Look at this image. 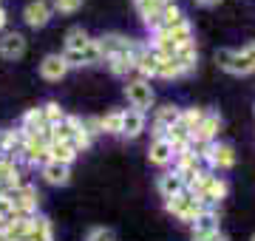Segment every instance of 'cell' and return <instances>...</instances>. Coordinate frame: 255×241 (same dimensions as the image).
I'll use <instances>...</instances> for the list:
<instances>
[{
	"mask_svg": "<svg viewBox=\"0 0 255 241\" xmlns=\"http://www.w3.org/2000/svg\"><path fill=\"white\" fill-rule=\"evenodd\" d=\"M187 193H193L204 207H207V204H219L221 199L227 196V182L219 179V176H213V173H207V170H201L199 176L187 185Z\"/></svg>",
	"mask_w": 255,
	"mask_h": 241,
	"instance_id": "6da1fadb",
	"label": "cell"
},
{
	"mask_svg": "<svg viewBox=\"0 0 255 241\" xmlns=\"http://www.w3.org/2000/svg\"><path fill=\"white\" fill-rule=\"evenodd\" d=\"M216 63L230 71V74H253L255 71V43H247L244 48H238V51H230V48H221L219 54H216Z\"/></svg>",
	"mask_w": 255,
	"mask_h": 241,
	"instance_id": "7a4b0ae2",
	"label": "cell"
},
{
	"mask_svg": "<svg viewBox=\"0 0 255 241\" xmlns=\"http://www.w3.org/2000/svg\"><path fill=\"white\" fill-rule=\"evenodd\" d=\"M164 207H167V213H173L176 219L184 222V224H193L201 213H204V210H207V207H204V204H201L193 193H187V190L179 193V196H173V199H167Z\"/></svg>",
	"mask_w": 255,
	"mask_h": 241,
	"instance_id": "3957f363",
	"label": "cell"
},
{
	"mask_svg": "<svg viewBox=\"0 0 255 241\" xmlns=\"http://www.w3.org/2000/svg\"><path fill=\"white\" fill-rule=\"evenodd\" d=\"M48 148H51V136H48V133H26L23 153H20L17 159H23V162H28V165H40L43 167L48 159H51Z\"/></svg>",
	"mask_w": 255,
	"mask_h": 241,
	"instance_id": "277c9868",
	"label": "cell"
},
{
	"mask_svg": "<svg viewBox=\"0 0 255 241\" xmlns=\"http://www.w3.org/2000/svg\"><path fill=\"white\" fill-rule=\"evenodd\" d=\"M125 97H128V102L136 108V111H142L145 114L150 105H153V88H150V83L147 80H128V85H125Z\"/></svg>",
	"mask_w": 255,
	"mask_h": 241,
	"instance_id": "5b68a950",
	"label": "cell"
},
{
	"mask_svg": "<svg viewBox=\"0 0 255 241\" xmlns=\"http://www.w3.org/2000/svg\"><path fill=\"white\" fill-rule=\"evenodd\" d=\"M51 14H54V6L48 0H31V3H26V9H23V20L31 28H43L51 20Z\"/></svg>",
	"mask_w": 255,
	"mask_h": 241,
	"instance_id": "8992f818",
	"label": "cell"
},
{
	"mask_svg": "<svg viewBox=\"0 0 255 241\" xmlns=\"http://www.w3.org/2000/svg\"><path fill=\"white\" fill-rule=\"evenodd\" d=\"M182 120V111L176 108V105H162V108H156V117H153V136L156 139H164V133L179 125Z\"/></svg>",
	"mask_w": 255,
	"mask_h": 241,
	"instance_id": "52a82bcc",
	"label": "cell"
},
{
	"mask_svg": "<svg viewBox=\"0 0 255 241\" xmlns=\"http://www.w3.org/2000/svg\"><path fill=\"white\" fill-rule=\"evenodd\" d=\"M204 159H207L213 167L227 170V167L236 165V150H233V145H227V142H213L207 148V153H204Z\"/></svg>",
	"mask_w": 255,
	"mask_h": 241,
	"instance_id": "ba28073f",
	"label": "cell"
},
{
	"mask_svg": "<svg viewBox=\"0 0 255 241\" xmlns=\"http://www.w3.org/2000/svg\"><path fill=\"white\" fill-rule=\"evenodd\" d=\"M68 68H71V65L65 63L63 54H46L43 63H40V77L48 80V83H60V80L68 74Z\"/></svg>",
	"mask_w": 255,
	"mask_h": 241,
	"instance_id": "9c48e42d",
	"label": "cell"
},
{
	"mask_svg": "<svg viewBox=\"0 0 255 241\" xmlns=\"http://www.w3.org/2000/svg\"><path fill=\"white\" fill-rule=\"evenodd\" d=\"M65 63L68 65H94V63H100L102 60V48H100V37L94 40L91 37V43L82 48V51H65Z\"/></svg>",
	"mask_w": 255,
	"mask_h": 241,
	"instance_id": "30bf717a",
	"label": "cell"
},
{
	"mask_svg": "<svg viewBox=\"0 0 255 241\" xmlns=\"http://www.w3.org/2000/svg\"><path fill=\"white\" fill-rule=\"evenodd\" d=\"M40 176H43V182H48V185L54 187H63L71 182V167L68 165H60V162H51L48 159L46 165L40 167Z\"/></svg>",
	"mask_w": 255,
	"mask_h": 241,
	"instance_id": "8fae6325",
	"label": "cell"
},
{
	"mask_svg": "<svg viewBox=\"0 0 255 241\" xmlns=\"http://www.w3.org/2000/svg\"><path fill=\"white\" fill-rule=\"evenodd\" d=\"M23 54H26V37H23V34L9 31V34L0 37V57H6V60H20Z\"/></svg>",
	"mask_w": 255,
	"mask_h": 241,
	"instance_id": "7c38bea8",
	"label": "cell"
},
{
	"mask_svg": "<svg viewBox=\"0 0 255 241\" xmlns=\"http://www.w3.org/2000/svg\"><path fill=\"white\" fill-rule=\"evenodd\" d=\"M133 9H136V14L145 20L147 26L159 28V23H162L164 3H159V0H133Z\"/></svg>",
	"mask_w": 255,
	"mask_h": 241,
	"instance_id": "4fadbf2b",
	"label": "cell"
},
{
	"mask_svg": "<svg viewBox=\"0 0 255 241\" xmlns=\"http://www.w3.org/2000/svg\"><path fill=\"white\" fill-rule=\"evenodd\" d=\"M184 26H190L187 17H184V11L179 9L176 3H167V6L162 9V23H159V28L170 34V31H179V28H184Z\"/></svg>",
	"mask_w": 255,
	"mask_h": 241,
	"instance_id": "5bb4252c",
	"label": "cell"
},
{
	"mask_svg": "<svg viewBox=\"0 0 255 241\" xmlns=\"http://www.w3.org/2000/svg\"><path fill=\"white\" fill-rule=\"evenodd\" d=\"M156 187H159V193H162L164 202H167V199H173V196L184 193V190H187V182H184V179L173 170V173H162V176H159V182H156Z\"/></svg>",
	"mask_w": 255,
	"mask_h": 241,
	"instance_id": "9a60e30c",
	"label": "cell"
},
{
	"mask_svg": "<svg viewBox=\"0 0 255 241\" xmlns=\"http://www.w3.org/2000/svg\"><path fill=\"white\" fill-rule=\"evenodd\" d=\"M20 130H23V133H48V122H46L43 108H28V111L23 114Z\"/></svg>",
	"mask_w": 255,
	"mask_h": 241,
	"instance_id": "2e32d148",
	"label": "cell"
},
{
	"mask_svg": "<svg viewBox=\"0 0 255 241\" xmlns=\"http://www.w3.org/2000/svg\"><path fill=\"white\" fill-rule=\"evenodd\" d=\"M213 233H219V219L210 213V210H204V213L193 222V241L207 239V236H213Z\"/></svg>",
	"mask_w": 255,
	"mask_h": 241,
	"instance_id": "e0dca14e",
	"label": "cell"
},
{
	"mask_svg": "<svg viewBox=\"0 0 255 241\" xmlns=\"http://www.w3.org/2000/svg\"><path fill=\"white\" fill-rule=\"evenodd\" d=\"M142 130H145V114L136 111V108L125 111V120H122V136H128V139H136Z\"/></svg>",
	"mask_w": 255,
	"mask_h": 241,
	"instance_id": "ac0fdd59",
	"label": "cell"
},
{
	"mask_svg": "<svg viewBox=\"0 0 255 241\" xmlns=\"http://www.w3.org/2000/svg\"><path fill=\"white\" fill-rule=\"evenodd\" d=\"M28 241H54V224L46 216H34L31 219V230H28Z\"/></svg>",
	"mask_w": 255,
	"mask_h": 241,
	"instance_id": "d6986e66",
	"label": "cell"
},
{
	"mask_svg": "<svg viewBox=\"0 0 255 241\" xmlns=\"http://www.w3.org/2000/svg\"><path fill=\"white\" fill-rule=\"evenodd\" d=\"M147 156H150L153 165H167V162H173L176 150H173V145H170L167 139H153V145H150V150H147Z\"/></svg>",
	"mask_w": 255,
	"mask_h": 241,
	"instance_id": "ffe728a7",
	"label": "cell"
},
{
	"mask_svg": "<svg viewBox=\"0 0 255 241\" xmlns=\"http://www.w3.org/2000/svg\"><path fill=\"white\" fill-rule=\"evenodd\" d=\"M156 65H159L156 51L145 48V51L136 57V74H139V80H150V77H156Z\"/></svg>",
	"mask_w": 255,
	"mask_h": 241,
	"instance_id": "44dd1931",
	"label": "cell"
},
{
	"mask_svg": "<svg viewBox=\"0 0 255 241\" xmlns=\"http://www.w3.org/2000/svg\"><path fill=\"white\" fill-rule=\"evenodd\" d=\"M48 153H51V162H60V165H74V159H77V150H74L71 142H51V148H48Z\"/></svg>",
	"mask_w": 255,
	"mask_h": 241,
	"instance_id": "7402d4cb",
	"label": "cell"
},
{
	"mask_svg": "<svg viewBox=\"0 0 255 241\" xmlns=\"http://www.w3.org/2000/svg\"><path fill=\"white\" fill-rule=\"evenodd\" d=\"M88 43H91V37H88V31L82 26H74L65 31V51H82Z\"/></svg>",
	"mask_w": 255,
	"mask_h": 241,
	"instance_id": "603a6c76",
	"label": "cell"
},
{
	"mask_svg": "<svg viewBox=\"0 0 255 241\" xmlns=\"http://www.w3.org/2000/svg\"><path fill=\"white\" fill-rule=\"evenodd\" d=\"M159 57V65H156V77H162V80H176V77H184L182 65L176 63V57Z\"/></svg>",
	"mask_w": 255,
	"mask_h": 241,
	"instance_id": "cb8c5ba5",
	"label": "cell"
},
{
	"mask_svg": "<svg viewBox=\"0 0 255 241\" xmlns=\"http://www.w3.org/2000/svg\"><path fill=\"white\" fill-rule=\"evenodd\" d=\"M108 68H111V74H117V77H128L130 71H136V57H130V54L111 57V60H108Z\"/></svg>",
	"mask_w": 255,
	"mask_h": 241,
	"instance_id": "d4e9b609",
	"label": "cell"
},
{
	"mask_svg": "<svg viewBox=\"0 0 255 241\" xmlns=\"http://www.w3.org/2000/svg\"><path fill=\"white\" fill-rule=\"evenodd\" d=\"M122 120H125V111H111L102 117V133H114V136H122Z\"/></svg>",
	"mask_w": 255,
	"mask_h": 241,
	"instance_id": "484cf974",
	"label": "cell"
},
{
	"mask_svg": "<svg viewBox=\"0 0 255 241\" xmlns=\"http://www.w3.org/2000/svg\"><path fill=\"white\" fill-rule=\"evenodd\" d=\"M43 114H46L48 128H57V125H63L65 117H68V114H65L60 105H57V102H46V105H43Z\"/></svg>",
	"mask_w": 255,
	"mask_h": 241,
	"instance_id": "4316f807",
	"label": "cell"
},
{
	"mask_svg": "<svg viewBox=\"0 0 255 241\" xmlns=\"http://www.w3.org/2000/svg\"><path fill=\"white\" fill-rule=\"evenodd\" d=\"M204 117H207V114L201 111V108H187V111H182V120H179V125H184V128L193 133V130L201 125V120H204Z\"/></svg>",
	"mask_w": 255,
	"mask_h": 241,
	"instance_id": "83f0119b",
	"label": "cell"
},
{
	"mask_svg": "<svg viewBox=\"0 0 255 241\" xmlns=\"http://www.w3.org/2000/svg\"><path fill=\"white\" fill-rule=\"evenodd\" d=\"M82 3H85V0H54L51 6H54V11H60V14H74V11L82 9Z\"/></svg>",
	"mask_w": 255,
	"mask_h": 241,
	"instance_id": "f1b7e54d",
	"label": "cell"
},
{
	"mask_svg": "<svg viewBox=\"0 0 255 241\" xmlns=\"http://www.w3.org/2000/svg\"><path fill=\"white\" fill-rule=\"evenodd\" d=\"M82 128L91 133V139L97 136V133H102V120L100 117H88V120H82Z\"/></svg>",
	"mask_w": 255,
	"mask_h": 241,
	"instance_id": "f546056e",
	"label": "cell"
},
{
	"mask_svg": "<svg viewBox=\"0 0 255 241\" xmlns=\"http://www.w3.org/2000/svg\"><path fill=\"white\" fill-rule=\"evenodd\" d=\"M88 241H117L114 239V233L105 230V227H97V230L88 233Z\"/></svg>",
	"mask_w": 255,
	"mask_h": 241,
	"instance_id": "4dcf8cb0",
	"label": "cell"
},
{
	"mask_svg": "<svg viewBox=\"0 0 255 241\" xmlns=\"http://www.w3.org/2000/svg\"><path fill=\"white\" fill-rule=\"evenodd\" d=\"M201 241H230V239L219 230V233H213V236H207V239H201Z\"/></svg>",
	"mask_w": 255,
	"mask_h": 241,
	"instance_id": "1f68e13d",
	"label": "cell"
},
{
	"mask_svg": "<svg viewBox=\"0 0 255 241\" xmlns=\"http://www.w3.org/2000/svg\"><path fill=\"white\" fill-rule=\"evenodd\" d=\"M196 3H199V6H219L221 0H196Z\"/></svg>",
	"mask_w": 255,
	"mask_h": 241,
	"instance_id": "d6a6232c",
	"label": "cell"
},
{
	"mask_svg": "<svg viewBox=\"0 0 255 241\" xmlns=\"http://www.w3.org/2000/svg\"><path fill=\"white\" fill-rule=\"evenodd\" d=\"M6 20H9V14H6V9H3V6H0V28L6 26Z\"/></svg>",
	"mask_w": 255,
	"mask_h": 241,
	"instance_id": "836d02e7",
	"label": "cell"
},
{
	"mask_svg": "<svg viewBox=\"0 0 255 241\" xmlns=\"http://www.w3.org/2000/svg\"><path fill=\"white\" fill-rule=\"evenodd\" d=\"M0 159H6V150H3V130H0Z\"/></svg>",
	"mask_w": 255,
	"mask_h": 241,
	"instance_id": "e575fe53",
	"label": "cell"
},
{
	"mask_svg": "<svg viewBox=\"0 0 255 241\" xmlns=\"http://www.w3.org/2000/svg\"><path fill=\"white\" fill-rule=\"evenodd\" d=\"M159 3H164V6H167V3H173V0H159Z\"/></svg>",
	"mask_w": 255,
	"mask_h": 241,
	"instance_id": "d590c367",
	"label": "cell"
},
{
	"mask_svg": "<svg viewBox=\"0 0 255 241\" xmlns=\"http://www.w3.org/2000/svg\"><path fill=\"white\" fill-rule=\"evenodd\" d=\"M250 241H255V236H253V239H250Z\"/></svg>",
	"mask_w": 255,
	"mask_h": 241,
	"instance_id": "8d00e7d4",
	"label": "cell"
},
{
	"mask_svg": "<svg viewBox=\"0 0 255 241\" xmlns=\"http://www.w3.org/2000/svg\"><path fill=\"white\" fill-rule=\"evenodd\" d=\"M0 6H3V3H0Z\"/></svg>",
	"mask_w": 255,
	"mask_h": 241,
	"instance_id": "74e56055",
	"label": "cell"
}]
</instances>
